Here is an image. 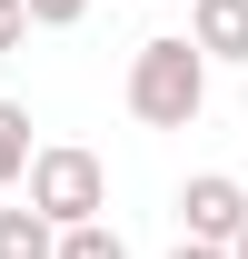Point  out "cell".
<instances>
[{
	"label": "cell",
	"instance_id": "cell-1",
	"mask_svg": "<svg viewBox=\"0 0 248 259\" xmlns=\"http://www.w3.org/2000/svg\"><path fill=\"white\" fill-rule=\"evenodd\" d=\"M119 90H129V120L139 130H189L209 110V60H199V40H139Z\"/></svg>",
	"mask_w": 248,
	"mask_h": 259
},
{
	"label": "cell",
	"instance_id": "cell-2",
	"mask_svg": "<svg viewBox=\"0 0 248 259\" xmlns=\"http://www.w3.org/2000/svg\"><path fill=\"white\" fill-rule=\"evenodd\" d=\"M30 209L50 229H70V220H99L109 209V169H99V150H80V140H50V150H30Z\"/></svg>",
	"mask_w": 248,
	"mask_h": 259
},
{
	"label": "cell",
	"instance_id": "cell-3",
	"mask_svg": "<svg viewBox=\"0 0 248 259\" xmlns=\"http://www.w3.org/2000/svg\"><path fill=\"white\" fill-rule=\"evenodd\" d=\"M238 220H248V190L228 180V169H199V180L179 190V239H218V249H228Z\"/></svg>",
	"mask_w": 248,
	"mask_h": 259
},
{
	"label": "cell",
	"instance_id": "cell-4",
	"mask_svg": "<svg viewBox=\"0 0 248 259\" xmlns=\"http://www.w3.org/2000/svg\"><path fill=\"white\" fill-rule=\"evenodd\" d=\"M199 60H248V0H179Z\"/></svg>",
	"mask_w": 248,
	"mask_h": 259
},
{
	"label": "cell",
	"instance_id": "cell-5",
	"mask_svg": "<svg viewBox=\"0 0 248 259\" xmlns=\"http://www.w3.org/2000/svg\"><path fill=\"white\" fill-rule=\"evenodd\" d=\"M50 259H129V239H119L109 220H70L60 239H50Z\"/></svg>",
	"mask_w": 248,
	"mask_h": 259
},
{
	"label": "cell",
	"instance_id": "cell-6",
	"mask_svg": "<svg viewBox=\"0 0 248 259\" xmlns=\"http://www.w3.org/2000/svg\"><path fill=\"white\" fill-rule=\"evenodd\" d=\"M50 239L60 229L40 220V209H0V259H50Z\"/></svg>",
	"mask_w": 248,
	"mask_h": 259
},
{
	"label": "cell",
	"instance_id": "cell-7",
	"mask_svg": "<svg viewBox=\"0 0 248 259\" xmlns=\"http://www.w3.org/2000/svg\"><path fill=\"white\" fill-rule=\"evenodd\" d=\"M20 169H30V110H20V100H0V190H10Z\"/></svg>",
	"mask_w": 248,
	"mask_h": 259
},
{
	"label": "cell",
	"instance_id": "cell-8",
	"mask_svg": "<svg viewBox=\"0 0 248 259\" xmlns=\"http://www.w3.org/2000/svg\"><path fill=\"white\" fill-rule=\"evenodd\" d=\"M20 10H30V30H70V20H80L90 0H20Z\"/></svg>",
	"mask_w": 248,
	"mask_h": 259
},
{
	"label": "cell",
	"instance_id": "cell-9",
	"mask_svg": "<svg viewBox=\"0 0 248 259\" xmlns=\"http://www.w3.org/2000/svg\"><path fill=\"white\" fill-rule=\"evenodd\" d=\"M20 40H30V10H20V0H0V60H10Z\"/></svg>",
	"mask_w": 248,
	"mask_h": 259
},
{
	"label": "cell",
	"instance_id": "cell-10",
	"mask_svg": "<svg viewBox=\"0 0 248 259\" xmlns=\"http://www.w3.org/2000/svg\"><path fill=\"white\" fill-rule=\"evenodd\" d=\"M169 259H228V249H218V239H179Z\"/></svg>",
	"mask_w": 248,
	"mask_h": 259
},
{
	"label": "cell",
	"instance_id": "cell-11",
	"mask_svg": "<svg viewBox=\"0 0 248 259\" xmlns=\"http://www.w3.org/2000/svg\"><path fill=\"white\" fill-rule=\"evenodd\" d=\"M228 259H248V220H238V229H228Z\"/></svg>",
	"mask_w": 248,
	"mask_h": 259
}]
</instances>
